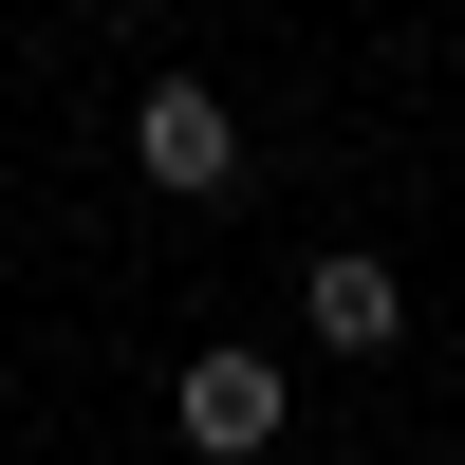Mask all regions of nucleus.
<instances>
[{"label": "nucleus", "mask_w": 465, "mask_h": 465, "mask_svg": "<svg viewBox=\"0 0 465 465\" xmlns=\"http://www.w3.org/2000/svg\"><path fill=\"white\" fill-rule=\"evenodd\" d=\"M131 168L205 205V186H242V112H223L205 74H149V94H131Z\"/></svg>", "instance_id": "nucleus-1"}, {"label": "nucleus", "mask_w": 465, "mask_h": 465, "mask_svg": "<svg viewBox=\"0 0 465 465\" xmlns=\"http://www.w3.org/2000/svg\"><path fill=\"white\" fill-rule=\"evenodd\" d=\"M280 410H298V391H280L261 354H186V372H168V429L205 447V465H261V447H280Z\"/></svg>", "instance_id": "nucleus-2"}, {"label": "nucleus", "mask_w": 465, "mask_h": 465, "mask_svg": "<svg viewBox=\"0 0 465 465\" xmlns=\"http://www.w3.org/2000/svg\"><path fill=\"white\" fill-rule=\"evenodd\" d=\"M298 317H317V354H391V335H410V280L372 242H335L317 280H298Z\"/></svg>", "instance_id": "nucleus-3"}]
</instances>
